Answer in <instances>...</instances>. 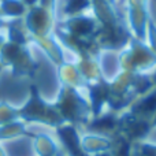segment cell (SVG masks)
<instances>
[{"instance_id": "obj_1", "label": "cell", "mask_w": 156, "mask_h": 156, "mask_svg": "<svg viewBox=\"0 0 156 156\" xmlns=\"http://www.w3.org/2000/svg\"><path fill=\"white\" fill-rule=\"evenodd\" d=\"M143 108L145 111H152L156 108V94H152L151 97H148V99L144 101L143 104Z\"/></svg>"}]
</instances>
